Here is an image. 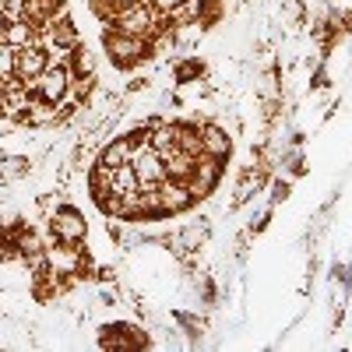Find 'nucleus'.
Listing matches in <instances>:
<instances>
[{
    "label": "nucleus",
    "instance_id": "obj_1",
    "mask_svg": "<svg viewBox=\"0 0 352 352\" xmlns=\"http://www.w3.org/2000/svg\"><path fill=\"white\" fill-rule=\"evenodd\" d=\"M102 50L109 56V64L120 67V71H131V67H138V64H144V60L155 56V43L152 39L120 32V28H113V25H102Z\"/></svg>",
    "mask_w": 352,
    "mask_h": 352
},
{
    "label": "nucleus",
    "instance_id": "obj_2",
    "mask_svg": "<svg viewBox=\"0 0 352 352\" xmlns=\"http://www.w3.org/2000/svg\"><path fill=\"white\" fill-rule=\"evenodd\" d=\"M71 85H74V74H71L67 60H60V64H50V67H46V71L36 78V85H32V96L60 106L64 99H71Z\"/></svg>",
    "mask_w": 352,
    "mask_h": 352
},
{
    "label": "nucleus",
    "instance_id": "obj_3",
    "mask_svg": "<svg viewBox=\"0 0 352 352\" xmlns=\"http://www.w3.org/2000/svg\"><path fill=\"white\" fill-rule=\"evenodd\" d=\"M88 236V222L78 208L71 204H56L50 212V240H60V243H85Z\"/></svg>",
    "mask_w": 352,
    "mask_h": 352
},
{
    "label": "nucleus",
    "instance_id": "obj_4",
    "mask_svg": "<svg viewBox=\"0 0 352 352\" xmlns=\"http://www.w3.org/2000/svg\"><path fill=\"white\" fill-rule=\"evenodd\" d=\"M53 64V56L46 53V46H39V43H32V46H21L18 50V64H14V78L32 92V85H36V78L46 71Z\"/></svg>",
    "mask_w": 352,
    "mask_h": 352
},
{
    "label": "nucleus",
    "instance_id": "obj_5",
    "mask_svg": "<svg viewBox=\"0 0 352 352\" xmlns=\"http://www.w3.org/2000/svg\"><path fill=\"white\" fill-rule=\"evenodd\" d=\"M131 166L138 173V187H155V184L166 180V162L152 144H138L134 155H131Z\"/></svg>",
    "mask_w": 352,
    "mask_h": 352
},
{
    "label": "nucleus",
    "instance_id": "obj_6",
    "mask_svg": "<svg viewBox=\"0 0 352 352\" xmlns=\"http://www.w3.org/2000/svg\"><path fill=\"white\" fill-rule=\"evenodd\" d=\"M28 102H32V92H28L18 78H8L4 81V96H0V120L21 127L25 113H28Z\"/></svg>",
    "mask_w": 352,
    "mask_h": 352
},
{
    "label": "nucleus",
    "instance_id": "obj_7",
    "mask_svg": "<svg viewBox=\"0 0 352 352\" xmlns=\"http://www.w3.org/2000/svg\"><path fill=\"white\" fill-rule=\"evenodd\" d=\"M222 169H226V162H222V159H212V155H197L194 176L187 180L190 194H194L197 201H201V197H208V194L219 187V180H222Z\"/></svg>",
    "mask_w": 352,
    "mask_h": 352
},
{
    "label": "nucleus",
    "instance_id": "obj_8",
    "mask_svg": "<svg viewBox=\"0 0 352 352\" xmlns=\"http://www.w3.org/2000/svg\"><path fill=\"white\" fill-rule=\"evenodd\" d=\"M64 11H67V0H25L18 18H25L28 25L36 28V36H39V32H46V28L60 18Z\"/></svg>",
    "mask_w": 352,
    "mask_h": 352
},
{
    "label": "nucleus",
    "instance_id": "obj_9",
    "mask_svg": "<svg viewBox=\"0 0 352 352\" xmlns=\"http://www.w3.org/2000/svg\"><path fill=\"white\" fill-rule=\"evenodd\" d=\"M99 345L102 349H141V345H148V335L138 324H102Z\"/></svg>",
    "mask_w": 352,
    "mask_h": 352
},
{
    "label": "nucleus",
    "instance_id": "obj_10",
    "mask_svg": "<svg viewBox=\"0 0 352 352\" xmlns=\"http://www.w3.org/2000/svg\"><path fill=\"white\" fill-rule=\"evenodd\" d=\"M64 120H67V116H64V106H56V102H46V99H36V96H32L21 127H28V131H50V127L64 124Z\"/></svg>",
    "mask_w": 352,
    "mask_h": 352
},
{
    "label": "nucleus",
    "instance_id": "obj_11",
    "mask_svg": "<svg viewBox=\"0 0 352 352\" xmlns=\"http://www.w3.org/2000/svg\"><path fill=\"white\" fill-rule=\"evenodd\" d=\"M232 152V138L222 124H201V155H212V159H229Z\"/></svg>",
    "mask_w": 352,
    "mask_h": 352
},
{
    "label": "nucleus",
    "instance_id": "obj_12",
    "mask_svg": "<svg viewBox=\"0 0 352 352\" xmlns=\"http://www.w3.org/2000/svg\"><path fill=\"white\" fill-rule=\"evenodd\" d=\"M134 148H138V141H134L131 134H120V138H113V141H106V144H102L96 162H102V166H109V169H120V166H127V162H131Z\"/></svg>",
    "mask_w": 352,
    "mask_h": 352
},
{
    "label": "nucleus",
    "instance_id": "obj_13",
    "mask_svg": "<svg viewBox=\"0 0 352 352\" xmlns=\"http://www.w3.org/2000/svg\"><path fill=\"white\" fill-rule=\"evenodd\" d=\"M159 194H162V204H166V212H169V215H180V212H187L190 204L197 201V197L190 194V187H187V184H180V180H169V176L159 184Z\"/></svg>",
    "mask_w": 352,
    "mask_h": 352
},
{
    "label": "nucleus",
    "instance_id": "obj_14",
    "mask_svg": "<svg viewBox=\"0 0 352 352\" xmlns=\"http://www.w3.org/2000/svg\"><path fill=\"white\" fill-rule=\"evenodd\" d=\"M173 138H176V148H180V152L201 155V124H194V120H176V124H173Z\"/></svg>",
    "mask_w": 352,
    "mask_h": 352
},
{
    "label": "nucleus",
    "instance_id": "obj_15",
    "mask_svg": "<svg viewBox=\"0 0 352 352\" xmlns=\"http://www.w3.org/2000/svg\"><path fill=\"white\" fill-rule=\"evenodd\" d=\"M67 67L74 78H96V53L88 50L85 43H78L71 53H67Z\"/></svg>",
    "mask_w": 352,
    "mask_h": 352
},
{
    "label": "nucleus",
    "instance_id": "obj_16",
    "mask_svg": "<svg viewBox=\"0 0 352 352\" xmlns=\"http://www.w3.org/2000/svg\"><path fill=\"white\" fill-rule=\"evenodd\" d=\"M162 162H166V176H169V180H180V184H187L190 176H194L197 155H187V152H173V155H166Z\"/></svg>",
    "mask_w": 352,
    "mask_h": 352
},
{
    "label": "nucleus",
    "instance_id": "obj_17",
    "mask_svg": "<svg viewBox=\"0 0 352 352\" xmlns=\"http://www.w3.org/2000/svg\"><path fill=\"white\" fill-rule=\"evenodd\" d=\"M85 184H88V194H92V197L116 194V190H113V169H109V166H102V162H96L92 169H88Z\"/></svg>",
    "mask_w": 352,
    "mask_h": 352
},
{
    "label": "nucleus",
    "instance_id": "obj_18",
    "mask_svg": "<svg viewBox=\"0 0 352 352\" xmlns=\"http://www.w3.org/2000/svg\"><path fill=\"white\" fill-rule=\"evenodd\" d=\"M4 43H11L14 50H21V46H32V43H36V28L28 25L25 18H11V25H8V36H4Z\"/></svg>",
    "mask_w": 352,
    "mask_h": 352
},
{
    "label": "nucleus",
    "instance_id": "obj_19",
    "mask_svg": "<svg viewBox=\"0 0 352 352\" xmlns=\"http://www.w3.org/2000/svg\"><path fill=\"white\" fill-rule=\"evenodd\" d=\"M204 74V64L197 60V56H187V60H180L173 67V78H176V85H190V81H197Z\"/></svg>",
    "mask_w": 352,
    "mask_h": 352
},
{
    "label": "nucleus",
    "instance_id": "obj_20",
    "mask_svg": "<svg viewBox=\"0 0 352 352\" xmlns=\"http://www.w3.org/2000/svg\"><path fill=\"white\" fill-rule=\"evenodd\" d=\"M113 190H116V194H131V190H138V173H134L131 162L120 166V169H113Z\"/></svg>",
    "mask_w": 352,
    "mask_h": 352
},
{
    "label": "nucleus",
    "instance_id": "obj_21",
    "mask_svg": "<svg viewBox=\"0 0 352 352\" xmlns=\"http://www.w3.org/2000/svg\"><path fill=\"white\" fill-rule=\"evenodd\" d=\"M14 64H18V50L11 43H0V78H14Z\"/></svg>",
    "mask_w": 352,
    "mask_h": 352
},
{
    "label": "nucleus",
    "instance_id": "obj_22",
    "mask_svg": "<svg viewBox=\"0 0 352 352\" xmlns=\"http://www.w3.org/2000/svg\"><path fill=\"white\" fill-rule=\"evenodd\" d=\"M180 4H184V0H152V11H155V14H162V18H169Z\"/></svg>",
    "mask_w": 352,
    "mask_h": 352
},
{
    "label": "nucleus",
    "instance_id": "obj_23",
    "mask_svg": "<svg viewBox=\"0 0 352 352\" xmlns=\"http://www.w3.org/2000/svg\"><path fill=\"white\" fill-rule=\"evenodd\" d=\"M0 4H4V11H8L11 18H18V14H21V4H25V0H0Z\"/></svg>",
    "mask_w": 352,
    "mask_h": 352
},
{
    "label": "nucleus",
    "instance_id": "obj_24",
    "mask_svg": "<svg viewBox=\"0 0 352 352\" xmlns=\"http://www.w3.org/2000/svg\"><path fill=\"white\" fill-rule=\"evenodd\" d=\"M8 25H11V14L4 11V4H0V43H4V36H8Z\"/></svg>",
    "mask_w": 352,
    "mask_h": 352
},
{
    "label": "nucleus",
    "instance_id": "obj_25",
    "mask_svg": "<svg viewBox=\"0 0 352 352\" xmlns=\"http://www.w3.org/2000/svg\"><path fill=\"white\" fill-rule=\"evenodd\" d=\"M282 197H289V184L278 180V184H275V201H282Z\"/></svg>",
    "mask_w": 352,
    "mask_h": 352
},
{
    "label": "nucleus",
    "instance_id": "obj_26",
    "mask_svg": "<svg viewBox=\"0 0 352 352\" xmlns=\"http://www.w3.org/2000/svg\"><path fill=\"white\" fill-rule=\"evenodd\" d=\"M0 96H4V78H0Z\"/></svg>",
    "mask_w": 352,
    "mask_h": 352
}]
</instances>
